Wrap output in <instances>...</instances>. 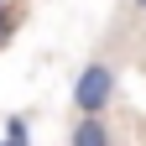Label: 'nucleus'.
Segmentation results:
<instances>
[{"instance_id":"obj_1","label":"nucleus","mask_w":146,"mask_h":146,"mask_svg":"<svg viewBox=\"0 0 146 146\" xmlns=\"http://www.w3.org/2000/svg\"><path fill=\"white\" fill-rule=\"evenodd\" d=\"M110 94H115V73H110L104 63H89L78 73V84H73V104H78L84 115H99V110L110 104Z\"/></svg>"},{"instance_id":"obj_2","label":"nucleus","mask_w":146,"mask_h":146,"mask_svg":"<svg viewBox=\"0 0 146 146\" xmlns=\"http://www.w3.org/2000/svg\"><path fill=\"white\" fill-rule=\"evenodd\" d=\"M104 141H110V131L99 120H78L73 125V146H104Z\"/></svg>"},{"instance_id":"obj_3","label":"nucleus","mask_w":146,"mask_h":146,"mask_svg":"<svg viewBox=\"0 0 146 146\" xmlns=\"http://www.w3.org/2000/svg\"><path fill=\"white\" fill-rule=\"evenodd\" d=\"M11 31H16V16H11L5 5H0V47H5V42H11Z\"/></svg>"},{"instance_id":"obj_4","label":"nucleus","mask_w":146,"mask_h":146,"mask_svg":"<svg viewBox=\"0 0 146 146\" xmlns=\"http://www.w3.org/2000/svg\"><path fill=\"white\" fill-rule=\"evenodd\" d=\"M26 136H31V131H26V120H11V125H5V141H16V146H21Z\"/></svg>"},{"instance_id":"obj_5","label":"nucleus","mask_w":146,"mask_h":146,"mask_svg":"<svg viewBox=\"0 0 146 146\" xmlns=\"http://www.w3.org/2000/svg\"><path fill=\"white\" fill-rule=\"evenodd\" d=\"M136 11H146V0H136Z\"/></svg>"}]
</instances>
